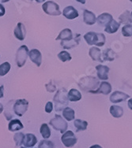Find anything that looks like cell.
Returning a JSON list of instances; mask_svg holds the SVG:
<instances>
[{"mask_svg": "<svg viewBox=\"0 0 132 148\" xmlns=\"http://www.w3.org/2000/svg\"><path fill=\"white\" fill-rule=\"evenodd\" d=\"M84 39L89 45H96L97 47H102L104 45L106 39L104 35L102 33H97L89 32L84 36Z\"/></svg>", "mask_w": 132, "mask_h": 148, "instance_id": "obj_1", "label": "cell"}, {"mask_svg": "<svg viewBox=\"0 0 132 148\" xmlns=\"http://www.w3.org/2000/svg\"><path fill=\"white\" fill-rule=\"evenodd\" d=\"M100 84V82L98 81L97 78L93 77H86L81 79L78 82V85L84 91H87L91 92L97 89L98 85Z\"/></svg>", "mask_w": 132, "mask_h": 148, "instance_id": "obj_2", "label": "cell"}, {"mask_svg": "<svg viewBox=\"0 0 132 148\" xmlns=\"http://www.w3.org/2000/svg\"><path fill=\"white\" fill-rule=\"evenodd\" d=\"M66 91L65 88H62L57 91L54 97V103L55 104V110L59 111L66 107L68 104V97L66 95Z\"/></svg>", "mask_w": 132, "mask_h": 148, "instance_id": "obj_3", "label": "cell"}, {"mask_svg": "<svg viewBox=\"0 0 132 148\" xmlns=\"http://www.w3.org/2000/svg\"><path fill=\"white\" fill-rule=\"evenodd\" d=\"M50 125H52L55 130L60 131L61 133L66 132L67 129V123L60 115H55L54 118L50 121Z\"/></svg>", "mask_w": 132, "mask_h": 148, "instance_id": "obj_4", "label": "cell"}, {"mask_svg": "<svg viewBox=\"0 0 132 148\" xmlns=\"http://www.w3.org/2000/svg\"><path fill=\"white\" fill-rule=\"evenodd\" d=\"M29 49L26 45L21 46L17 50V55H16V63L19 68L22 67L26 64L27 58L29 56Z\"/></svg>", "mask_w": 132, "mask_h": 148, "instance_id": "obj_5", "label": "cell"}, {"mask_svg": "<svg viewBox=\"0 0 132 148\" xmlns=\"http://www.w3.org/2000/svg\"><path fill=\"white\" fill-rule=\"evenodd\" d=\"M42 8L47 14L52 15V16H59L61 14L59 6L57 3H55L53 1H48L44 3Z\"/></svg>", "mask_w": 132, "mask_h": 148, "instance_id": "obj_6", "label": "cell"}, {"mask_svg": "<svg viewBox=\"0 0 132 148\" xmlns=\"http://www.w3.org/2000/svg\"><path fill=\"white\" fill-rule=\"evenodd\" d=\"M28 106H29V102L26 99H21L17 100L14 105V112L16 115L21 117L27 110Z\"/></svg>", "mask_w": 132, "mask_h": 148, "instance_id": "obj_7", "label": "cell"}, {"mask_svg": "<svg viewBox=\"0 0 132 148\" xmlns=\"http://www.w3.org/2000/svg\"><path fill=\"white\" fill-rule=\"evenodd\" d=\"M61 141L66 147H72L77 143V138L72 131H66L61 137Z\"/></svg>", "mask_w": 132, "mask_h": 148, "instance_id": "obj_8", "label": "cell"}, {"mask_svg": "<svg viewBox=\"0 0 132 148\" xmlns=\"http://www.w3.org/2000/svg\"><path fill=\"white\" fill-rule=\"evenodd\" d=\"M74 39L73 34H72L71 30L70 29H63V31L60 32V33L59 34L58 37L55 39L56 40H61V46L63 44L70 42Z\"/></svg>", "mask_w": 132, "mask_h": 148, "instance_id": "obj_9", "label": "cell"}, {"mask_svg": "<svg viewBox=\"0 0 132 148\" xmlns=\"http://www.w3.org/2000/svg\"><path fill=\"white\" fill-rule=\"evenodd\" d=\"M112 91V86L109 82L106 81H102L100 84V85L98 87L97 89H96L95 91H91L90 93L93 94H103V95H109Z\"/></svg>", "mask_w": 132, "mask_h": 148, "instance_id": "obj_10", "label": "cell"}, {"mask_svg": "<svg viewBox=\"0 0 132 148\" xmlns=\"http://www.w3.org/2000/svg\"><path fill=\"white\" fill-rule=\"evenodd\" d=\"M129 95L122 91H114L111 96H110V101L112 103H118L124 102L129 98Z\"/></svg>", "mask_w": 132, "mask_h": 148, "instance_id": "obj_11", "label": "cell"}, {"mask_svg": "<svg viewBox=\"0 0 132 148\" xmlns=\"http://www.w3.org/2000/svg\"><path fill=\"white\" fill-rule=\"evenodd\" d=\"M29 56L32 62L40 67L42 63V55L40 51H38L37 49H32L29 52Z\"/></svg>", "mask_w": 132, "mask_h": 148, "instance_id": "obj_12", "label": "cell"}, {"mask_svg": "<svg viewBox=\"0 0 132 148\" xmlns=\"http://www.w3.org/2000/svg\"><path fill=\"white\" fill-rule=\"evenodd\" d=\"M63 14L64 17L70 19V20H73L75 18H77L78 17V12L75 8L73 6H66V8H64L63 11Z\"/></svg>", "mask_w": 132, "mask_h": 148, "instance_id": "obj_13", "label": "cell"}, {"mask_svg": "<svg viewBox=\"0 0 132 148\" xmlns=\"http://www.w3.org/2000/svg\"><path fill=\"white\" fill-rule=\"evenodd\" d=\"M97 72L98 78L101 80H107L109 79V68L108 66L99 65L96 67Z\"/></svg>", "mask_w": 132, "mask_h": 148, "instance_id": "obj_14", "label": "cell"}, {"mask_svg": "<svg viewBox=\"0 0 132 148\" xmlns=\"http://www.w3.org/2000/svg\"><path fill=\"white\" fill-rule=\"evenodd\" d=\"M15 36L17 40H24L26 38V27L22 23H17L15 29Z\"/></svg>", "mask_w": 132, "mask_h": 148, "instance_id": "obj_15", "label": "cell"}, {"mask_svg": "<svg viewBox=\"0 0 132 148\" xmlns=\"http://www.w3.org/2000/svg\"><path fill=\"white\" fill-rule=\"evenodd\" d=\"M37 143V139L33 134L28 133L25 136L23 144L25 147H34Z\"/></svg>", "mask_w": 132, "mask_h": 148, "instance_id": "obj_16", "label": "cell"}, {"mask_svg": "<svg viewBox=\"0 0 132 148\" xmlns=\"http://www.w3.org/2000/svg\"><path fill=\"white\" fill-rule=\"evenodd\" d=\"M83 20L86 25H93V24H95L97 19H96V16L93 12L86 10H84L83 13Z\"/></svg>", "mask_w": 132, "mask_h": 148, "instance_id": "obj_17", "label": "cell"}, {"mask_svg": "<svg viewBox=\"0 0 132 148\" xmlns=\"http://www.w3.org/2000/svg\"><path fill=\"white\" fill-rule=\"evenodd\" d=\"M89 54L90 58H92L93 61H97V62H103V60L101 58V50L96 47H93L89 49Z\"/></svg>", "mask_w": 132, "mask_h": 148, "instance_id": "obj_18", "label": "cell"}, {"mask_svg": "<svg viewBox=\"0 0 132 148\" xmlns=\"http://www.w3.org/2000/svg\"><path fill=\"white\" fill-rule=\"evenodd\" d=\"M112 19V16L107 13H104L102 14L99 15L97 17V23L101 26H106L109 22H111Z\"/></svg>", "mask_w": 132, "mask_h": 148, "instance_id": "obj_19", "label": "cell"}, {"mask_svg": "<svg viewBox=\"0 0 132 148\" xmlns=\"http://www.w3.org/2000/svg\"><path fill=\"white\" fill-rule=\"evenodd\" d=\"M120 23H118L116 21L112 20L111 22H109L107 25L104 29V31L109 34H112L118 31V29H120Z\"/></svg>", "mask_w": 132, "mask_h": 148, "instance_id": "obj_20", "label": "cell"}, {"mask_svg": "<svg viewBox=\"0 0 132 148\" xmlns=\"http://www.w3.org/2000/svg\"><path fill=\"white\" fill-rule=\"evenodd\" d=\"M67 97H68V100L70 102H78L82 99V94L77 89L72 88L68 92Z\"/></svg>", "mask_w": 132, "mask_h": 148, "instance_id": "obj_21", "label": "cell"}, {"mask_svg": "<svg viewBox=\"0 0 132 148\" xmlns=\"http://www.w3.org/2000/svg\"><path fill=\"white\" fill-rule=\"evenodd\" d=\"M109 111H110V114L112 117H115V118H120L124 114V110L121 106H112L110 107Z\"/></svg>", "mask_w": 132, "mask_h": 148, "instance_id": "obj_22", "label": "cell"}, {"mask_svg": "<svg viewBox=\"0 0 132 148\" xmlns=\"http://www.w3.org/2000/svg\"><path fill=\"white\" fill-rule=\"evenodd\" d=\"M23 125L22 123L19 120L15 119L12 120L9 123L8 128L10 132H15V131H19L21 129L23 128Z\"/></svg>", "mask_w": 132, "mask_h": 148, "instance_id": "obj_23", "label": "cell"}, {"mask_svg": "<svg viewBox=\"0 0 132 148\" xmlns=\"http://www.w3.org/2000/svg\"><path fill=\"white\" fill-rule=\"evenodd\" d=\"M119 19H120V24L130 25V24H131L132 22L131 15V13H130L128 10H126L124 13H123V14L119 17Z\"/></svg>", "mask_w": 132, "mask_h": 148, "instance_id": "obj_24", "label": "cell"}, {"mask_svg": "<svg viewBox=\"0 0 132 148\" xmlns=\"http://www.w3.org/2000/svg\"><path fill=\"white\" fill-rule=\"evenodd\" d=\"M63 116L66 121H72L75 119V112L73 109L70 107H65L63 110Z\"/></svg>", "mask_w": 132, "mask_h": 148, "instance_id": "obj_25", "label": "cell"}, {"mask_svg": "<svg viewBox=\"0 0 132 148\" xmlns=\"http://www.w3.org/2000/svg\"><path fill=\"white\" fill-rule=\"evenodd\" d=\"M74 125L76 128V132L85 131L88 127V122L86 121H82V120L76 119L74 122Z\"/></svg>", "mask_w": 132, "mask_h": 148, "instance_id": "obj_26", "label": "cell"}, {"mask_svg": "<svg viewBox=\"0 0 132 148\" xmlns=\"http://www.w3.org/2000/svg\"><path fill=\"white\" fill-rule=\"evenodd\" d=\"M79 42H80V35L76 34V36H74V39L70 42L66 43V44H63L62 45V47L65 49H71L76 46H78Z\"/></svg>", "mask_w": 132, "mask_h": 148, "instance_id": "obj_27", "label": "cell"}, {"mask_svg": "<svg viewBox=\"0 0 132 148\" xmlns=\"http://www.w3.org/2000/svg\"><path fill=\"white\" fill-rule=\"evenodd\" d=\"M115 52L112 51V49H107L103 52V62L104 61H109L112 62L115 59Z\"/></svg>", "mask_w": 132, "mask_h": 148, "instance_id": "obj_28", "label": "cell"}, {"mask_svg": "<svg viewBox=\"0 0 132 148\" xmlns=\"http://www.w3.org/2000/svg\"><path fill=\"white\" fill-rule=\"evenodd\" d=\"M40 132L41 136L44 138V139H48L49 137L51 136V130L49 128L48 125L47 124H43L42 125L40 126Z\"/></svg>", "mask_w": 132, "mask_h": 148, "instance_id": "obj_29", "label": "cell"}, {"mask_svg": "<svg viewBox=\"0 0 132 148\" xmlns=\"http://www.w3.org/2000/svg\"><path fill=\"white\" fill-rule=\"evenodd\" d=\"M10 69V64L9 62H4L0 65V76L3 77L7 74Z\"/></svg>", "mask_w": 132, "mask_h": 148, "instance_id": "obj_30", "label": "cell"}, {"mask_svg": "<svg viewBox=\"0 0 132 148\" xmlns=\"http://www.w3.org/2000/svg\"><path fill=\"white\" fill-rule=\"evenodd\" d=\"M58 58H59V60H61L63 62H68V61H70L71 60V56L70 54L68 53L66 51H61L60 53L58 54Z\"/></svg>", "mask_w": 132, "mask_h": 148, "instance_id": "obj_31", "label": "cell"}, {"mask_svg": "<svg viewBox=\"0 0 132 148\" xmlns=\"http://www.w3.org/2000/svg\"><path fill=\"white\" fill-rule=\"evenodd\" d=\"M24 139H25V135L22 132H18V133L15 134L14 136V140L16 143V146H21L23 144Z\"/></svg>", "mask_w": 132, "mask_h": 148, "instance_id": "obj_32", "label": "cell"}, {"mask_svg": "<svg viewBox=\"0 0 132 148\" xmlns=\"http://www.w3.org/2000/svg\"><path fill=\"white\" fill-rule=\"evenodd\" d=\"M122 34L124 36L129 37L132 36V25H126L122 29Z\"/></svg>", "mask_w": 132, "mask_h": 148, "instance_id": "obj_33", "label": "cell"}, {"mask_svg": "<svg viewBox=\"0 0 132 148\" xmlns=\"http://www.w3.org/2000/svg\"><path fill=\"white\" fill-rule=\"evenodd\" d=\"M38 148H54V143L48 140H42L38 146Z\"/></svg>", "mask_w": 132, "mask_h": 148, "instance_id": "obj_34", "label": "cell"}, {"mask_svg": "<svg viewBox=\"0 0 132 148\" xmlns=\"http://www.w3.org/2000/svg\"><path fill=\"white\" fill-rule=\"evenodd\" d=\"M53 110V104H52V102H48L45 106V111L46 113H51Z\"/></svg>", "mask_w": 132, "mask_h": 148, "instance_id": "obj_35", "label": "cell"}, {"mask_svg": "<svg viewBox=\"0 0 132 148\" xmlns=\"http://www.w3.org/2000/svg\"><path fill=\"white\" fill-rule=\"evenodd\" d=\"M5 8H4V6L2 5V4H0V17H2L3 15L5 14Z\"/></svg>", "mask_w": 132, "mask_h": 148, "instance_id": "obj_36", "label": "cell"}, {"mask_svg": "<svg viewBox=\"0 0 132 148\" xmlns=\"http://www.w3.org/2000/svg\"><path fill=\"white\" fill-rule=\"evenodd\" d=\"M127 106H128V107H129L130 110H132V98L131 99L128 100V102H127Z\"/></svg>", "mask_w": 132, "mask_h": 148, "instance_id": "obj_37", "label": "cell"}, {"mask_svg": "<svg viewBox=\"0 0 132 148\" xmlns=\"http://www.w3.org/2000/svg\"><path fill=\"white\" fill-rule=\"evenodd\" d=\"M3 97V86H0V99Z\"/></svg>", "mask_w": 132, "mask_h": 148, "instance_id": "obj_38", "label": "cell"}, {"mask_svg": "<svg viewBox=\"0 0 132 148\" xmlns=\"http://www.w3.org/2000/svg\"><path fill=\"white\" fill-rule=\"evenodd\" d=\"M89 148H102V147H101V146H99V145H97V144H96V145L91 146V147H90Z\"/></svg>", "mask_w": 132, "mask_h": 148, "instance_id": "obj_39", "label": "cell"}, {"mask_svg": "<svg viewBox=\"0 0 132 148\" xmlns=\"http://www.w3.org/2000/svg\"><path fill=\"white\" fill-rule=\"evenodd\" d=\"M77 2H78V3H82V4H85L86 3V0H76Z\"/></svg>", "mask_w": 132, "mask_h": 148, "instance_id": "obj_40", "label": "cell"}, {"mask_svg": "<svg viewBox=\"0 0 132 148\" xmlns=\"http://www.w3.org/2000/svg\"><path fill=\"white\" fill-rule=\"evenodd\" d=\"M3 106L0 103V114L3 112Z\"/></svg>", "mask_w": 132, "mask_h": 148, "instance_id": "obj_41", "label": "cell"}, {"mask_svg": "<svg viewBox=\"0 0 132 148\" xmlns=\"http://www.w3.org/2000/svg\"><path fill=\"white\" fill-rule=\"evenodd\" d=\"M36 1H37V3H43V2H44V1H45V0H36Z\"/></svg>", "mask_w": 132, "mask_h": 148, "instance_id": "obj_42", "label": "cell"}, {"mask_svg": "<svg viewBox=\"0 0 132 148\" xmlns=\"http://www.w3.org/2000/svg\"><path fill=\"white\" fill-rule=\"evenodd\" d=\"M8 1H10V0H2V2H3V3H7Z\"/></svg>", "mask_w": 132, "mask_h": 148, "instance_id": "obj_43", "label": "cell"}, {"mask_svg": "<svg viewBox=\"0 0 132 148\" xmlns=\"http://www.w3.org/2000/svg\"><path fill=\"white\" fill-rule=\"evenodd\" d=\"M21 148H26V147H21Z\"/></svg>", "mask_w": 132, "mask_h": 148, "instance_id": "obj_44", "label": "cell"}, {"mask_svg": "<svg viewBox=\"0 0 132 148\" xmlns=\"http://www.w3.org/2000/svg\"><path fill=\"white\" fill-rule=\"evenodd\" d=\"M131 17H132V12H131Z\"/></svg>", "mask_w": 132, "mask_h": 148, "instance_id": "obj_45", "label": "cell"}, {"mask_svg": "<svg viewBox=\"0 0 132 148\" xmlns=\"http://www.w3.org/2000/svg\"><path fill=\"white\" fill-rule=\"evenodd\" d=\"M130 1H131V2H132V0H130Z\"/></svg>", "mask_w": 132, "mask_h": 148, "instance_id": "obj_46", "label": "cell"}]
</instances>
